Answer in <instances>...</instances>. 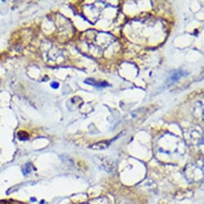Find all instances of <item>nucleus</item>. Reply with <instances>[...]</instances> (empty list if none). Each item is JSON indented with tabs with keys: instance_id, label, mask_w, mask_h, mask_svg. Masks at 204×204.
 I'll return each mask as SVG.
<instances>
[{
	"instance_id": "obj_1",
	"label": "nucleus",
	"mask_w": 204,
	"mask_h": 204,
	"mask_svg": "<svg viewBox=\"0 0 204 204\" xmlns=\"http://www.w3.org/2000/svg\"><path fill=\"white\" fill-rule=\"evenodd\" d=\"M109 144H110V143L107 141L99 142V143H95V144H94V145L91 146L90 148H91V149H94V150H102V149H105V148H106V147L109 146Z\"/></svg>"
},
{
	"instance_id": "obj_2",
	"label": "nucleus",
	"mask_w": 204,
	"mask_h": 204,
	"mask_svg": "<svg viewBox=\"0 0 204 204\" xmlns=\"http://www.w3.org/2000/svg\"><path fill=\"white\" fill-rule=\"evenodd\" d=\"M18 137L19 139L21 140H26L28 139V135L27 132L24 131H19L18 133Z\"/></svg>"
},
{
	"instance_id": "obj_3",
	"label": "nucleus",
	"mask_w": 204,
	"mask_h": 204,
	"mask_svg": "<svg viewBox=\"0 0 204 204\" xmlns=\"http://www.w3.org/2000/svg\"><path fill=\"white\" fill-rule=\"evenodd\" d=\"M180 77H181V73L179 72V73H178V74H176V75H173L172 78H171V79L175 81V80H176V79H179V78H180Z\"/></svg>"
},
{
	"instance_id": "obj_4",
	"label": "nucleus",
	"mask_w": 204,
	"mask_h": 204,
	"mask_svg": "<svg viewBox=\"0 0 204 204\" xmlns=\"http://www.w3.org/2000/svg\"><path fill=\"white\" fill-rule=\"evenodd\" d=\"M51 86H52V88L54 89H57L58 87L59 86V82H53L52 83H51Z\"/></svg>"
},
{
	"instance_id": "obj_5",
	"label": "nucleus",
	"mask_w": 204,
	"mask_h": 204,
	"mask_svg": "<svg viewBox=\"0 0 204 204\" xmlns=\"http://www.w3.org/2000/svg\"><path fill=\"white\" fill-rule=\"evenodd\" d=\"M0 204H10V203H9V202H8L7 201L2 200V201H0Z\"/></svg>"
}]
</instances>
